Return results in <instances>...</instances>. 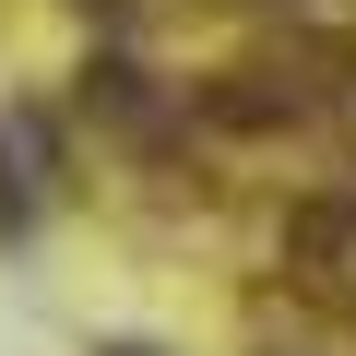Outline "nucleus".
Returning <instances> with one entry per match:
<instances>
[{"label": "nucleus", "instance_id": "f257e3e1", "mask_svg": "<svg viewBox=\"0 0 356 356\" xmlns=\"http://www.w3.org/2000/svg\"><path fill=\"white\" fill-rule=\"evenodd\" d=\"M332 107H356V48H273L202 83L214 131H321Z\"/></svg>", "mask_w": 356, "mask_h": 356}, {"label": "nucleus", "instance_id": "f03ea898", "mask_svg": "<svg viewBox=\"0 0 356 356\" xmlns=\"http://www.w3.org/2000/svg\"><path fill=\"white\" fill-rule=\"evenodd\" d=\"M285 273L321 309H356V191H309L285 214Z\"/></svg>", "mask_w": 356, "mask_h": 356}, {"label": "nucleus", "instance_id": "7ed1b4c3", "mask_svg": "<svg viewBox=\"0 0 356 356\" xmlns=\"http://www.w3.org/2000/svg\"><path fill=\"white\" fill-rule=\"evenodd\" d=\"M107 356H143V344H107Z\"/></svg>", "mask_w": 356, "mask_h": 356}]
</instances>
